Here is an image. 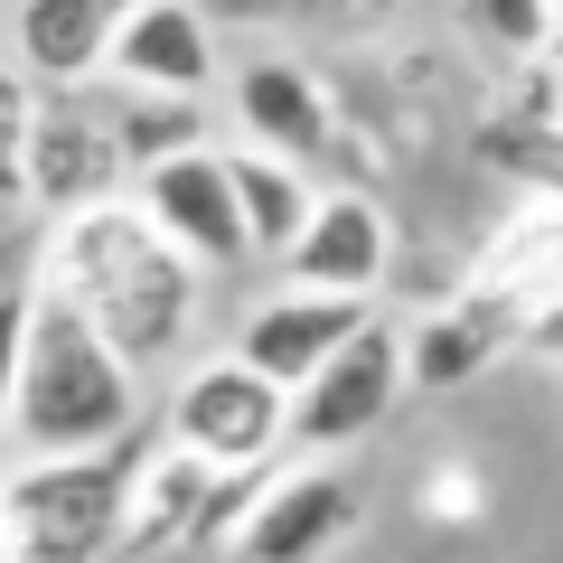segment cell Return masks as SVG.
Returning a JSON list of instances; mask_svg holds the SVG:
<instances>
[{
    "label": "cell",
    "instance_id": "cell-27",
    "mask_svg": "<svg viewBox=\"0 0 563 563\" xmlns=\"http://www.w3.org/2000/svg\"><path fill=\"white\" fill-rule=\"evenodd\" d=\"M554 47H563V0H554Z\"/></svg>",
    "mask_w": 563,
    "mask_h": 563
},
{
    "label": "cell",
    "instance_id": "cell-10",
    "mask_svg": "<svg viewBox=\"0 0 563 563\" xmlns=\"http://www.w3.org/2000/svg\"><path fill=\"white\" fill-rule=\"evenodd\" d=\"M282 273L301 291H357V301H376V282L395 273V225H385V207L366 188H329V198H310L301 235L282 244Z\"/></svg>",
    "mask_w": 563,
    "mask_h": 563
},
{
    "label": "cell",
    "instance_id": "cell-16",
    "mask_svg": "<svg viewBox=\"0 0 563 563\" xmlns=\"http://www.w3.org/2000/svg\"><path fill=\"white\" fill-rule=\"evenodd\" d=\"M479 161L507 169V179L526 188V198H563V113H554V57H544V76L526 85L507 113L479 122Z\"/></svg>",
    "mask_w": 563,
    "mask_h": 563
},
{
    "label": "cell",
    "instance_id": "cell-20",
    "mask_svg": "<svg viewBox=\"0 0 563 563\" xmlns=\"http://www.w3.org/2000/svg\"><path fill=\"white\" fill-rule=\"evenodd\" d=\"M461 29L507 66H544L554 57V0H451Z\"/></svg>",
    "mask_w": 563,
    "mask_h": 563
},
{
    "label": "cell",
    "instance_id": "cell-19",
    "mask_svg": "<svg viewBox=\"0 0 563 563\" xmlns=\"http://www.w3.org/2000/svg\"><path fill=\"white\" fill-rule=\"evenodd\" d=\"M103 122H113L122 169H151V161H169V151H198L207 141V95H141V85H122Z\"/></svg>",
    "mask_w": 563,
    "mask_h": 563
},
{
    "label": "cell",
    "instance_id": "cell-25",
    "mask_svg": "<svg viewBox=\"0 0 563 563\" xmlns=\"http://www.w3.org/2000/svg\"><path fill=\"white\" fill-rule=\"evenodd\" d=\"M554 113H563V47H554Z\"/></svg>",
    "mask_w": 563,
    "mask_h": 563
},
{
    "label": "cell",
    "instance_id": "cell-15",
    "mask_svg": "<svg viewBox=\"0 0 563 563\" xmlns=\"http://www.w3.org/2000/svg\"><path fill=\"white\" fill-rule=\"evenodd\" d=\"M207 488H217V470H207L198 451H179V442L141 451V470H132V507H122V554H151V544H198Z\"/></svg>",
    "mask_w": 563,
    "mask_h": 563
},
{
    "label": "cell",
    "instance_id": "cell-4",
    "mask_svg": "<svg viewBox=\"0 0 563 563\" xmlns=\"http://www.w3.org/2000/svg\"><path fill=\"white\" fill-rule=\"evenodd\" d=\"M404 395H413V385H404V329L366 320L357 339H339L301 385H291V432H282V442L301 451V461H339V451H357L366 432L395 422Z\"/></svg>",
    "mask_w": 563,
    "mask_h": 563
},
{
    "label": "cell",
    "instance_id": "cell-8",
    "mask_svg": "<svg viewBox=\"0 0 563 563\" xmlns=\"http://www.w3.org/2000/svg\"><path fill=\"white\" fill-rule=\"evenodd\" d=\"M122 198L161 225L198 273H235V263H254L244 217H235V179H225V151H207V141H198V151H169V161H151V169H132Z\"/></svg>",
    "mask_w": 563,
    "mask_h": 563
},
{
    "label": "cell",
    "instance_id": "cell-23",
    "mask_svg": "<svg viewBox=\"0 0 563 563\" xmlns=\"http://www.w3.org/2000/svg\"><path fill=\"white\" fill-rule=\"evenodd\" d=\"M517 347H526V357H544V366H563V282L526 301V320H517Z\"/></svg>",
    "mask_w": 563,
    "mask_h": 563
},
{
    "label": "cell",
    "instance_id": "cell-6",
    "mask_svg": "<svg viewBox=\"0 0 563 563\" xmlns=\"http://www.w3.org/2000/svg\"><path fill=\"white\" fill-rule=\"evenodd\" d=\"M347 536H357L347 470L339 461H291V470H263V488L244 498L225 544H235V563H329Z\"/></svg>",
    "mask_w": 563,
    "mask_h": 563
},
{
    "label": "cell",
    "instance_id": "cell-5",
    "mask_svg": "<svg viewBox=\"0 0 563 563\" xmlns=\"http://www.w3.org/2000/svg\"><path fill=\"white\" fill-rule=\"evenodd\" d=\"M282 432H291V395H282L263 366H244L235 347L207 366H188L169 385V442L198 451L207 470H254V461H282Z\"/></svg>",
    "mask_w": 563,
    "mask_h": 563
},
{
    "label": "cell",
    "instance_id": "cell-21",
    "mask_svg": "<svg viewBox=\"0 0 563 563\" xmlns=\"http://www.w3.org/2000/svg\"><path fill=\"white\" fill-rule=\"evenodd\" d=\"M29 122H38V85H29V66H20V57H0V207H20Z\"/></svg>",
    "mask_w": 563,
    "mask_h": 563
},
{
    "label": "cell",
    "instance_id": "cell-3",
    "mask_svg": "<svg viewBox=\"0 0 563 563\" xmlns=\"http://www.w3.org/2000/svg\"><path fill=\"white\" fill-rule=\"evenodd\" d=\"M132 470H141V442L20 461L0 479V563H103V554H122Z\"/></svg>",
    "mask_w": 563,
    "mask_h": 563
},
{
    "label": "cell",
    "instance_id": "cell-17",
    "mask_svg": "<svg viewBox=\"0 0 563 563\" xmlns=\"http://www.w3.org/2000/svg\"><path fill=\"white\" fill-rule=\"evenodd\" d=\"M225 179H235V217H244V244L282 263V244L301 235V217H310V198H320V188L301 179V161H282V151H263V141L225 151Z\"/></svg>",
    "mask_w": 563,
    "mask_h": 563
},
{
    "label": "cell",
    "instance_id": "cell-14",
    "mask_svg": "<svg viewBox=\"0 0 563 563\" xmlns=\"http://www.w3.org/2000/svg\"><path fill=\"white\" fill-rule=\"evenodd\" d=\"M235 122L244 141H263V151H282V161H320L329 141H339V113H329L320 76L291 57H263L235 76Z\"/></svg>",
    "mask_w": 563,
    "mask_h": 563
},
{
    "label": "cell",
    "instance_id": "cell-2",
    "mask_svg": "<svg viewBox=\"0 0 563 563\" xmlns=\"http://www.w3.org/2000/svg\"><path fill=\"white\" fill-rule=\"evenodd\" d=\"M141 432V366H122L57 291L29 301V347H20V395H10V442L20 461L47 451H103Z\"/></svg>",
    "mask_w": 563,
    "mask_h": 563
},
{
    "label": "cell",
    "instance_id": "cell-1",
    "mask_svg": "<svg viewBox=\"0 0 563 563\" xmlns=\"http://www.w3.org/2000/svg\"><path fill=\"white\" fill-rule=\"evenodd\" d=\"M29 282L57 291L122 366H169L198 329V263L132 198H95L76 217H47V254Z\"/></svg>",
    "mask_w": 563,
    "mask_h": 563
},
{
    "label": "cell",
    "instance_id": "cell-13",
    "mask_svg": "<svg viewBox=\"0 0 563 563\" xmlns=\"http://www.w3.org/2000/svg\"><path fill=\"white\" fill-rule=\"evenodd\" d=\"M132 0H20L10 20V57L29 66V85H95L113 57V29Z\"/></svg>",
    "mask_w": 563,
    "mask_h": 563
},
{
    "label": "cell",
    "instance_id": "cell-7",
    "mask_svg": "<svg viewBox=\"0 0 563 563\" xmlns=\"http://www.w3.org/2000/svg\"><path fill=\"white\" fill-rule=\"evenodd\" d=\"M122 151L113 122L85 103V85H38V122H29V161H20V207L38 217H76L95 198H122Z\"/></svg>",
    "mask_w": 563,
    "mask_h": 563
},
{
    "label": "cell",
    "instance_id": "cell-9",
    "mask_svg": "<svg viewBox=\"0 0 563 563\" xmlns=\"http://www.w3.org/2000/svg\"><path fill=\"white\" fill-rule=\"evenodd\" d=\"M517 320H526L517 291L461 282V301H442L432 320L404 329V385H413V395H461V385H479L488 366L517 347Z\"/></svg>",
    "mask_w": 563,
    "mask_h": 563
},
{
    "label": "cell",
    "instance_id": "cell-22",
    "mask_svg": "<svg viewBox=\"0 0 563 563\" xmlns=\"http://www.w3.org/2000/svg\"><path fill=\"white\" fill-rule=\"evenodd\" d=\"M29 301H38V282H29V273H0V442H10V395H20V347H29Z\"/></svg>",
    "mask_w": 563,
    "mask_h": 563
},
{
    "label": "cell",
    "instance_id": "cell-12",
    "mask_svg": "<svg viewBox=\"0 0 563 563\" xmlns=\"http://www.w3.org/2000/svg\"><path fill=\"white\" fill-rule=\"evenodd\" d=\"M366 320H376V301H357V291H301V282H291V291H273V301L235 329V357L263 366V376L291 395V385H301L339 339H357Z\"/></svg>",
    "mask_w": 563,
    "mask_h": 563
},
{
    "label": "cell",
    "instance_id": "cell-11",
    "mask_svg": "<svg viewBox=\"0 0 563 563\" xmlns=\"http://www.w3.org/2000/svg\"><path fill=\"white\" fill-rule=\"evenodd\" d=\"M113 85H141V95H207L217 85V29L188 0H132L113 29V57H103Z\"/></svg>",
    "mask_w": 563,
    "mask_h": 563
},
{
    "label": "cell",
    "instance_id": "cell-18",
    "mask_svg": "<svg viewBox=\"0 0 563 563\" xmlns=\"http://www.w3.org/2000/svg\"><path fill=\"white\" fill-rule=\"evenodd\" d=\"M470 282H498V291H517V301L554 291V282H563V198H526L517 217L488 235V254H479Z\"/></svg>",
    "mask_w": 563,
    "mask_h": 563
},
{
    "label": "cell",
    "instance_id": "cell-26",
    "mask_svg": "<svg viewBox=\"0 0 563 563\" xmlns=\"http://www.w3.org/2000/svg\"><path fill=\"white\" fill-rule=\"evenodd\" d=\"M347 10H395V0H347Z\"/></svg>",
    "mask_w": 563,
    "mask_h": 563
},
{
    "label": "cell",
    "instance_id": "cell-24",
    "mask_svg": "<svg viewBox=\"0 0 563 563\" xmlns=\"http://www.w3.org/2000/svg\"><path fill=\"white\" fill-rule=\"evenodd\" d=\"M310 10H329V0H225V20H310Z\"/></svg>",
    "mask_w": 563,
    "mask_h": 563
}]
</instances>
